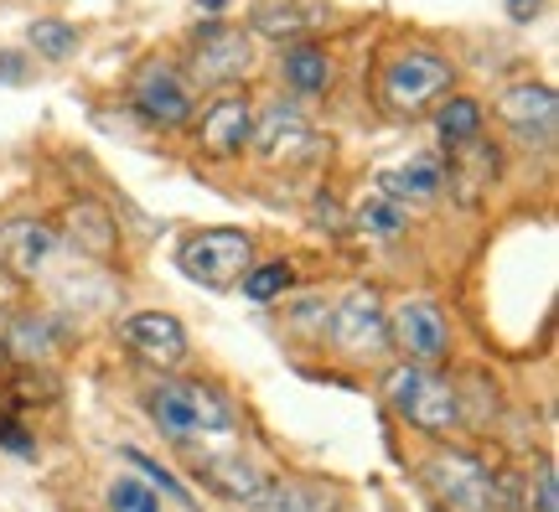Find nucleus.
I'll return each mask as SVG.
<instances>
[{"label":"nucleus","instance_id":"nucleus-22","mask_svg":"<svg viewBox=\"0 0 559 512\" xmlns=\"http://www.w3.org/2000/svg\"><path fill=\"white\" fill-rule=\"evenodd\" d=\"M436 130L445 145H466V140H477L481 135V104L477 99H445L440 104V115H436Z\"/></svg>","mask_w":559,"mask_h":512},{"label":"nucleus","instance_id":"nucleus-25","mask_svg":"<svg viewBox=\"0 0 559 512\" xmlns=\"http://www.w3.org/2000/svg\"><path fill=\"white\" fill-rule=\"evenodd\" d=\"M26 41L37 47L41 58H73V47H79V32L68 26V21H32V32H26Z\"/></svg>","mask_w":559,"mask_h":512},{"label":"nucleus","instance_id":"nucleus-1","mask_svg":"<svg viewBox=\"0 0 559 512\" xmlns=\"http://www.w3.org/2000/svg\"><path fill=\"white\" fill-rule=\"evenodd\" d=\"M383 398L400 414L404 425H415L425 434H451L461 425V398L440 373L419 368V362H400L383 378Z\"/></svg>","mask_w":559,"mask_h":512},{"label":"nucleus","instance_id":"nucleus-4","mask_svg":"<svg viewBox=\"0 0 559 512\" xmlns=\"http://www.w3.org/2000/svg\"><path fill=\"white\" fill-rule=\"evenodd\" d=\"M445 88H451V62L440 58V52H425V47H409V52H400V58L383 68V104L394 115L430 109Z\"/></svg>","mask_w":559,"mask_h":512},{"label":"nucleus","instance_id":"nucleus-31","mask_svg":"<svg viewBox=\"0 0 559 512\" xmlns=\"http://www.w3.org/2000/svg\"><path fill=\"white\" fill-rule=\"evenodd\" d=\"M0 83H21V58L16 52H0Z\"/></svg>","mask_w":559,"mask_h":512},{"label":"nucleus","instance_id":"nucleus-6","mask_svg":"<svg viewBox=\"0 0 559 512\" xmlns=\"http://www.w3.org/2000/svg\"><path fill=\"white\" fill-rule=\"evenodd\" d=\"M249 68H254V41H249V32H239V26L213 21V26H202L198 37H192V79L198 83H213V88L243 83Z\"/></svg>","mask_w":559,"mask_h":512},{"label":"nucleus","instance_id":"nucleus-11","mask_svg":"<svg viewBox=\"0 0 559 512\" xmlns=\"http://www.w3.org/2000/svg\"><path fill=\"white\" fill-rule=\"evenodd\" d=\"M120 336L135 347L151 368H177L181 357H187V332H181V321L177 315H166V311H135V315H124V326Z\"/></svg>","mask_w":559,"mask_h":512},{"label":"nucleus","instance_id":"nucleus-24","mask_svg":"<svg viewBox=\"0 0 559 512\" xmlns=\"http://www.w3.org/2000/svg\"><path fill=\"white\" fill-rule=\"evenodd\" d=\"M52 342H58V332H52L47 315H21L16 321V353L26 357V362H47V357H52Z\"/></svg>","mask_w":559,"mask_h":512},{"label":"nucleus","instance_id":"nucleus-27","mask_svg":"<svg viewBox=\"0 0 559 512\" xmlns=\"http://www.w3.org/2000/svg\"><path fill=\"white\" fill-rule=\"evenodd\" d=\"M109 502H115V512H160L156 492H151L145 481H130V476H120V481L109 487Z\"/></svg>","mask_w":559,"mask_h":512},{"label":"nucleus","instance_id":"nucleus-17","mask_svg":"<svg viewBox=\"0 0 559 512\" xmlns=\"http://www.w3.org/2000/svg\"><path fill=\"white\" fill-rule=\"evenodd\" d=\"M198 481H207L213 492L234 497V502H254L264 487V476L243 455H207V461H198Z\"/></svg>","mask_w":559,"mask_h":512},{"label":"nucleus","instance_id":"nucleus-3","mask_svg":"<svg viewBox=\"0 0 559 512\" xmlns=\"http://www.w3.org/2000/svg\"><path fill=\"white\" fill-rule=\"evenodd\" d=\"M425 481H430V492L440 497L445 512H508V487L481 466L477 455L461 451L436 455L425 466Z\"/></svg>","mask_w":559,"mask_h":512},{"label":"nucleus","instance_id":"nucleus-12","mask_svg":"<svg viewBox=\"0 0 559 512\" xmlns=\"http://www.w3.org/2000/svg\"><path fill=\"white\" fill-rule=\"evenodd\" d=\"M58 249V234L37 223V217H11L0 223V264L11 270L16 279H37L47 270V259Z\"/></svg>","mask_w":559,"mask_h":512},{"label":"nucleus","instance_id":"nucleus-16","mask_svg":"<svg viewBox=\"0 0 559 512\" xmlns=\"http://www.w3.org/2000/svg\"><path fill=\"white\" fill-rule=\"evenodd\" d=\"M249 508L254 512H337V492H326L317 481H264Z\"/></svg>","mask_w":559,"mask_h":512},{"label":"nucleus","instance_id":"nucleus-26","mask_svg":"<svg viewBox=\"0 0 559 512\" xmlns=\"http://www.w3.org/2000/svg\"><path fill=\"white\" fill-rule=\"evenodd\" d=\"M124 461H130V466H140V472L151 476V481H156V487H160V492H166V497H177V502H181V508H187V512L198 508V497L187 492V487H181L177 476L166 472L160 461H151V455H145V451H135V445H124Z\"/></svg>","mask_w":559,"mask_h":512},{"label":"nucleus","instance_id":"nucleus-21","mask_svg":"<svg viewBox=\"0 0 559 512\" xmlns=\"http://www.w3.org/2000/svg\"><path fill=\"white\" fill-rule=\"evenodd\" d=\"M404 223H409V213H404V202L394 198H368L358 207V234L362 238H379V243H389V238H400L404 234Z\"/></svg>","mask_w":559,"mask_h":512},{"label":"nucleus","instance_id":"nucleus-19","mask_svg":"<svg viewBox=\"0 0 559 512\" xmlns=\"http://www.w3.org/2000/svg\"><path fill=\"white\" fill-rule=\"evenodd\" d=\"M151 419H156L171 440H192V434H202L198 414H192V398H187V383H160L156 394H151Z\"/></svg>","mask_w":559,"mask_h":512},{"label":"nucleus","instance_id":"nucleus-10","mask_svg":"<svg viewBox=\"0 0 559 512\" xmlns=\"http://www.w3.org/2000/svg\"><path fill=\"white\" fill-rule=\"evenodd\" d=\"M389 336H394L409 357L436 362V357H445V347H451V321H445V311H440L436 300H404L400 311L389 315Z\"/></svg>","mask_w":559,"mask_h":512},{"label":"nucleus","instance_id":"nucleus-8","mask_svg":"<svg viewBox=\"0 0 559 512\" xmlns=\"http://www.w3.org/2000/svg\"><path fill=\"white\" fill-rule=\"evenodd\" d=\"M498 119L523 140V145H549L555 140V119H559V99L549 83H513L498 94Z\"/></svg>","mask_w":559,"mask_h":512},{"label":"nucleus","instance_id":"nucleus-7","mask_svg":"<svg viewBox=\"0 0 559 512\" xmlns=\"http://www.w3.org/2000/svg\"><path fill=\"white\" fill-rule=\"evenodd\" d=\"M326 332H332V342H337L347 357H379L383 347H389V315H383L379 290H353V296L332 311Z\"/></svg>","mask_w":559,"mask_h":512},{"label":"nucleus","instance_id":"nucleus-32","mask_svg":"<svg viewBox=\"0 0 559 512\" xmlns=\"http://www.w3.org/2000/svg\"><path fill=\"white\" fill-rule=\"evenodd\" d=\"M198 11H207V16H218V11H228V0H198Z\"/></svg>","mask_w":559,"mask_h":512},{"label":"nucleus","instance_id":"nucleus-2","mask_svg":"<svg viewBox=\"0 0 559 512\" xmlns=\"http://www.w3.org/2000/svg\"><path fill=\"white\" fill-rule=\"evenodd\" d=\"M254 259V238L243 228H198L177 243V270L207 290H228Z\"/></svg>","mask_w":559,"mask_h":512},{"label":"nucleus","instance_id":"nucleus-20","mask_svg":"<svg viewBox=\"0 0 559 512\" xmlns=\"http://www.w3.org/2000/svg\"><path fill=\"white\" fill-rule=\"evenodd\" d=\"M187 398H192V414H198L202 434H234L239 430V414H234V404H228L218 389H207V383H187Z\"/></svg>","mask_w":559,"mask_h":512},{"label":"nucleus","instance_id":"nucleus-28","mask_svg":"<svg viewBox=\"0 0 559 512\" xmlns=\"http://www.w3.org/2000/svg\"><path fill=\"white\" fill-rule=\"evenodd\" d=\"M534 497H539V512H559V487H555V461H544V466H539V487H534Z\"/></svg>","mask_w":559,"mask_h":512},{"label":"nucleus","instance_id":"nucleus-13","mask_svg":"<svg viewBox=\"0 0 559 512\" xmlns=\"http://www.w3.org/2000/svg\"><path fill=\"white\" fill-rule=\"evenodd\" d=\"M249 130H254V109L243 94H223V99L207 104L202 115V151L213 160H234L249 145Z\"/></svg>","mask_w":559,"mask_h":512},{"label":"nucleus","instance_id":"nucleus-15","mask_svg":"<svg viewBox=\"0 0 559 512\" xmlns=\"http://www.w3.org/2000/svg\"><path fill=\"white\" fill-rule=\"evenodd\" d=\"M379 187H383V198H394V202H404V198L436 202L445 192V166L436 156H415V160H404L400 171H383Z\"/></svg>","mask_w":559,"mask_h":512},{"label":"nucleus","instance_id":"nucleus-29","mask_svg":"<svg viewBox=\"0 0 559 512\" xmlns=\"http://www.w3.org/2000/svg\"><path fill=\"white\" fill-rule=\"evenodd\" d=\"M0 445L11 455H32V434L16 430V425H0Z\"/></svg>","mask_w":559,"mask_h":512},{"label":"nucleus","instance_id":"nucleus-14","mask_svg":"<svg viewBox=\"0 0 559 512\" xmlns=\"http://www.w3.org/2000/svg\"><path fill=\"white\" fill-rule=\"evenodd\" d=\"M62 234L88 259H109L120 249V223H115L109 207H99V202H73V207L62 213Z\"/></svg>","mask_w":559,"mask_h":512},{"label":"nucleus","instance_id":"nucleus-23","mask_svg":"<svg viewBox=\"0 0 559 512\" xmlns=\"http://www.w3.org/2000/svg\"><path fill=\"white\" fill-rule=\"evenodd\" d=\"M239 285H243V296L249 300H275V296H285L290 285H296V270L285 264V259H270V264H260V270H243L239 275Z\"/></svg>","mask_w":559,"mask_h":512},{"label":"nucleus","instance_id":"nucleus-9","mask_svg":"<svg viewBox=\"0 0 559 512\" xmlns=\"http://www.w3.org/2000/svg\"><path fill=\"white\" fill-rule=\"evenodd\" d=\"M130 104H135L140 119H151L160 130H181L187 119H192V94H187V83L177 79V68H140L135 83H130Z\"/></svg>","mask_w":559,"mask_h":512},{"label":"nucleus","instance_id":"nucleus-5","mask_svg":"<svg viewBox=\"0 0 559 512\" xmlns=\"http://www.w3.org/2000/svg\"><path fill=\"white\" fill-rule=\"evenodd\" d=\"M249 140H254V151L270 166H306V160L321 156V135L311 130V119L300 115L296 104H270L260 124L249 130Z\"/></svg>","mask_w":559,"mask_h":512},{"label":"nucleus","instance_id":"nucleus-30","mask_svg":"<svg viewBox=\"0 0 559 512\" xmlns=\"http://www.w3.org/2000/svg\"><path fill=\"white\" fill-rule=\"evenodd\" d=\"M544 11V0H508V16L513 21H534Z\"/></svg>","mask_w":559,"mask_h":512},{"label":"nucleus","instance_id":"nucleus-18","mask_svg":"<svg viewBox=\"0 0 559 512\" xmlns=\"http://www.w3.org/2000/svg\"><path fill=\"white\" fill-rule=\"evenodd\" d=\"M280 73H285V83H290L296 94H326V88H332V58H326L321 47H311V41L290 47V52L280 58Z\"/></svg>","mask_w":559,"mask_h":512}]
</instances>
